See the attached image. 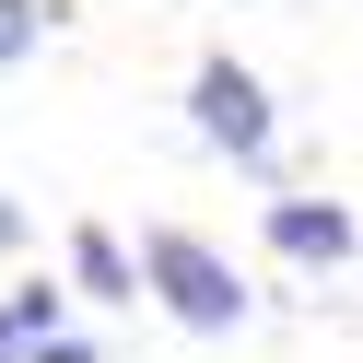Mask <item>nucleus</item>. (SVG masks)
<instances>
[{
	"instance_id": "nucleus-1",
	"label": "nucleus",
	"mask_w": 363,
	"mask_h": 363,
	"mask_svg": "<svg viewBox=\"0 0 363 363\" xmlns=\"http://www.w3.org/2000/svg\"><path fill=\"white\" fill-rule=\"evenodd\" d=\"M141 293H152V305H164L188 340H235L246 316H258L246 269L223 258L211 235H188V223H141Z\"/></svg>"
},
{
	"instance_id": "nucleus-2",
	"label": "nucleus",
	"mask_w": 363,
	"mask_h": 363,
	"mask_svg": "<svg viewBox=\"0 0 363 363\" xmlns=\"http://www.w3.org/2000/svg\"><path fill=\"white\" fill-rule=\"evenodd\" d=\"M188 129H199L211 152H235V164H269V141H281V106H269V82L246 71L235 48H211V59L188 71Z\"/></svg>"
},
{
	"instance_id": "nucleus-3",
	"label": "nucleus",
	"mask_w": 363,
	"mask_h": 363,
	"mask_svg": "<svg viewBox=\"0 0 363 363\" xmlns=\"http://www.w3.org/2000/svg\"><path fill=\"white\" fill-rule=\"evenodd\" d=\"M258 235H269V258H293V269H340V258L363 246L340 199H269V211H258Z\"/></svg>"
},
{
	"instance_id": "nucleus-4",
	"label": "nucleus",
	"mask_w": 363,
	"mask_h": 363,
	"mask_svg": "<svg viewBox=\"0 0 363 363\" xmlns=\"http://www.w3.org/2000/svg\"><path fill=\"white\" fill-rule=\"evenodd\" d=\"M71 293H82V305H141V258H129L106 223H82V235H71Z\"/></svg>"
},
{
	"instance_id": "nucleus-5",
	"label": "nucleus",
	"mask_w": 363,
	"mask_h": 363,
	"mask_svg": "<svg viewBox=\"0 0 363 363\" xmlns=\"http://www.w3.org/2000/svg\"><path fill=\"white\" fill-rule=\"evenodd\" d=\"M59 316H71V281H12V293H0V340H12V352L48 340Z\"/></svg>"
},
{
	"instance_id": "nucleus-6",
	"label": "nucleus",
	"mask_w": 363,
	"mask_h": 363,
	"mask_svg": "<svg viewBox=\"0 0 363 363\" xmlns=\"http://www.w3.org/2000/svg\"><path fill=\"white\" fill-rule=\"evenodd\" d=\"M35 35H48V0H0V71H24Z\"/></svg>"
},
{
	"instance_id": "nucleus-7",
	"label": "nucleus",
	"mask_w": 363,
	"mask_h": 363,
	"mask_svg": "<svg viewBox=\"0 0 363 363\" xmlns=\"http://www.w3.org/2000/svg\"><path fill=\"white\" fill-rule=\"evenodd\" d=\"M24 235H35V223H24V199L0 188V258H12V246H24Z\"/></svg>"
},
{
	"instance_id": "nucleus-8",
	"label": "nucleus",
	"mask_w": 363,
	"mask_h": 363,
	"mask_svg": "<svg viewBox=\"0 0 363 363\" xmlns=\"http://www.w3.org/2000/svg\"><path fill=\"white\" fill-rule=\"evenodd\" d=\"M0 363H24V352H12V340H0Z\"/></svg>"
}]
</instances>
